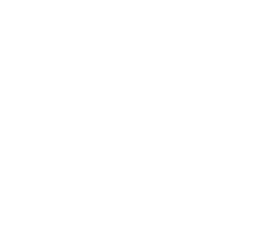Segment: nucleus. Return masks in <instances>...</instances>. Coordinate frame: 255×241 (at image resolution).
<instances>
[]
</instances>
